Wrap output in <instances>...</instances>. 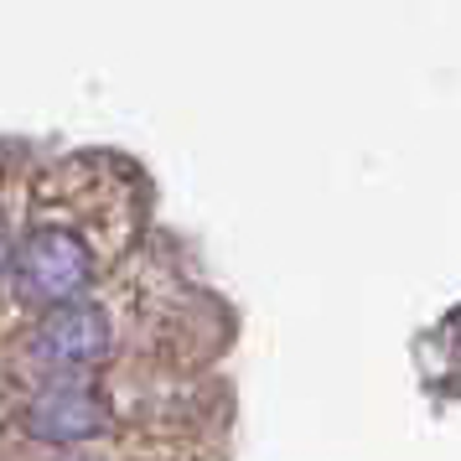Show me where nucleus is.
<instances>
[{
	"label": "nucleus",
	"mask_w": 461,
	"mask_h": 461,
	"mask_svg": "<svg viewBox=\"0 0 461 461\" xmlns=\"http://www.w3.org/2000/svg\"><path fill=\"white\" fill-rule=\"evenodd\" d=\"M109 259L104 244V203H99V171L84 161L58 167L37 182L32 212L16 229V249L5 265V285L26 312H52L78 301L99 285Z\"/></svg>",
	"instance_id": "1"
},
{
	"label": "nucleus",
	"mask_w": 461,
	"mask_h": 461,
	"mask_svg": "<svg viewBox=\"0 0 461 461\" xmlns=\"http://www.w3.org/2000/svg\"><path fill=\"white\" fill-rule=\"evenodd\" d=\"M120 348V327L99 295L88 291L78 301H63L52 312H37L26 327V357L42 368L47 378H88L99 374Z\"/></svg>",
	"instance_id": "2"
},
{
	"label": "nucleus",
	"mask_w": 461,
	"mask_h": 461,
	"mask_svg": "<svg viewBox=\"0 0 461 461\" xmlns=\"http://www.w3.org/2000/svg\"><path fill=\"white\" fill-rule=\"evenodd\" d=\"M22 430L47 451H78L114 430V404L99 389V378H47L22 404Z\"/></svg>",
	"instance_id": "3"
},
{
	"label": "nucleus",
	"mask_w": 461,
	"mask_h": 461,
	"mask_svg": "<svg viewBox=\"0 0 461 461\" xmlns=\"http://www.w3.org/2000/svg\"><path fill=\"white\" fill-rule=\"evenodd\" d=\"M11 249H16V218H11V203H5V192H0V275L11 265Z\"/></svg>",
	"instance_id": "4"
}]
</instances>
